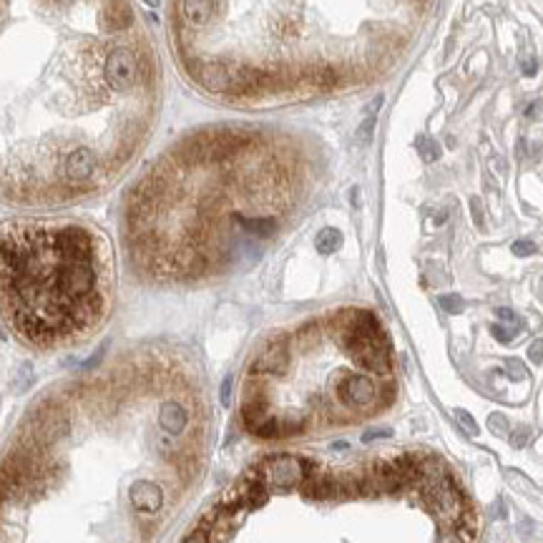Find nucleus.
Returning a JSON list of instances; mask_svg holds the SVG:
<instances>
[{"mask_svg":"<svg viewBox=\"0 0 543 543\" xmlns=\"http://www.w3.org/2000/svg\"><path fill=\"white\" fill-rule=\"evenodd\" d=\"M111 255L81 221H11L0 226V310L35 347L88 337L111 305Z\"/></svg>","mask_w":543,"mask_h":543,"instance_id":"obj_1","label":"nucleus"},{"mask_svg":"<svg viewBox=\"0 0 543 543\" xmlns=\"http://www.w3.org/2000/svg\"><path fill=\"white\" fill-rule=\"evenodd\" d=\"M423 501L430 508V513L436 515L440 523H445V528H455L463 520V515L470 510L460 488L450 481V475L425 483Z\"/></svg>","mask_w":543,"mask_h":543,"instance_id":"obj_2","label":"nucleus"},{"mask_svg":"<svg viewBox=\"0 0 543 543\" xmlns=\"http://www.w3.org/2000/svg\"><path fill=\"white\" fill-rule=\"evenodd\" d=\"M255 470L269 491H289V488H297L315 473L312 465L307 463V460L297 458V455H272L264 463L257 465Z\"/></svg>","mask_w":543,"mask_h":543,"instance_id":"obj_3","label":"nucleus"},{"mask_svg":"<svg viewBox=\"0 0 543 543\" xmlns=\"http://www.w3.org/2000/svg\"><path fill=\"white\" fill-rule=\"evenodd\" d=\"M378 385L373 383V378L368 375H360V373H350V375H342L337 383V397L345 405L350 407H365L375 405L378 402Z\"/></svg>","mask_w":543,"mask_h":543,"instance_id":"obj_4","label":"nucleus"},{"mask_svg":"<svg viewBox=\"0 0 543 543\" xmlns=\"http://www.w3.org/2000/svg\"><path fill=\"white\" fill-rule=\"evenodd\" d=\"M247 510L242 508H232V506L221 503L219 508L211 510L206 518L202 520V531L206 536V543H226L234 536V531L239 528V520Z\"/></svg>","mask_w":543,"mask_h":543,"instance_id":"obj_5","label":"nucleus"},{"mask_svg":"<svg viewBox=\"0 0 543 543\" xmlns=\"http://www.w3.org/2000/svg\"><path fill=\"white\" fill-rule=\"evenodd\" d=\"M292 362V350H289L287 339H272L269 345H264V350L252 360L249 373L257 378H272V375H282Z\"/></svg>","mask_w":543,"mask_h":543,"instance_id":"obj_6","label":"nucleus"},{"mask_svg":"<svg viewBox=\"0 0 543 543\" xmlns=\"http://www.w3.org/2000/svg\"><path fill=\"white\" fill-rule=\"evenodd\" d=\"M131 503H134L139 510H144V513H156V510L161 508V503H164L161 488L153 486V483H148V481L136 483V486L131 488Z\"/></svg>","mask_w":543,"mask_h":543,"instance_id":"obj_7","label":"nucleus"},{"mask_svg":"<svg viewBox=\"0 0 543 543\" xmlns=\"http://www.w3.org/2000/svg\"><path fill=\"white\" fill-rule=\"evenodd\" d=\"M187 407L179 405V402H164L161 405V410H158V423H161V428L166 430V433H171V436H176V433H181V430L187 428Z\"/></svg>","mask_w":543,"mask_h":543,"instance_id":"obj_8","label":"nucleus"},{"mask_svg":"<svg viewBox=\"0 0 543 543\" xmlns=\"http://www.w3.org/2000/svg\"><path fill=\"white\" fill-rule=\"evenodd\" d=\"M339 244H342V237H339L337 229H322V232L317 234V249L322 255H332Z\"/></svg>","mask_w":543,"mask_h":543,"instance_id":"obj_9","label":"nucleus"},{"mask_svg":"<svg viewBox=\"0 0 543 543\" xmlns=\"http://www.w3.org/2000/svg\"><path fill=\"white\" fill-rule=\"evenodd\" d=\"M418 151H420V156L428 161V164H433V161H438V158H440V146H438L433 139H420V141H418Z\"/></svg>","mask_w":543,"mask_h":543,"instance_id":"obj_10","label":"nucleus"},{"mask_svg":"<svg viewBox=\"0 0 543 543\" xmlns=\"http://www.w3.org/2000/svg\"><path fill=\"white\" fill-rule=\"evenodd\" d=\"M440 307L448 312V315H460V312L465 310L463 297H460V294H443V297H440Z\"/></svg>","mask_w":543,"mask_h":543,"instance_id":"obj_11","label":"nucleus"},{"mask_svg":"<svg viewBox=\"0 0 543 543\" xmlns=\"http://www.w3.org/2000/svg\"><path fill=\"white\" fill-rule=\"evenodd\" d=\"M506 375H508L510 380H526L528 378V370H526V365L520 360H506Z\"/></svg>","mask_w":543,"mask_h":543,"instance_id":"obj_12","label":"nucleus"},{"mask_svg":"<svg viewBox=\"0 0 543 543\" xmlns=\"http://www.w3.org/2000/svg\"><path fill=\"white\" fill-rule=\"evenodd\" d=\"M518 329H520V327H503V325H493V327H491V334L498 339V342L508 345L510 339H513L515 334H518Z\"/></svg>","mask_w":543,"mask_h":543,"instance_id":"obj_13","label":"nucleus"},{"mask_svg":"<svg viewBox=\"0 0 543 543\" xmlns=\"http://www.w3.org/2000/svg\"><path fill=\"white\" fill-rule=\"evenodd\" d=\"M510 249H513L515 257H531V255H536L538 252V247L531 242V239H518V242H513V247Z\"/></svg>","mask_w":543,"mask_h":543,"instance_id":"obj_14","label":"nucleus"},{"mask_svg":"<svg viewBox=\"0 0 543 543\" xmlns=\"http://www.w3.org/2000/svg\"><path fill=\"white\" fill-rule=\"evenodd\" d=\"M455 418H458V423L463 425V430H468L470 436H478V433H481V428H478V423H475L470 413H465V410H455Z\"/></svg>","mask_w":543,"mask_h":543,"instance_id":"obj_15","label":"nucleus"},{"mask_svg":"<svg viewBox=\"0 0 543 543\" xmlns=\"http://www.w3.org/2000/svg\"><path fill=\"white\" fill-rule=\"evenodd\" d=\"M528 438H531V430H528L526 425H523V428H518V430L513 433V436H510V443H513L515 448H523V445L528 443Z\"/></svg>","mask_w":543,"mask_h":543,"instance_id":"obj_16","label":"nucleus"},{"mask_svg":"<svg viewBox=\"0 0 543 543\" xmlns=\"http://www.w3.org/2000/svg\"><path fill=\"white\" fill-rule=\"evenodd\" d=\"M496 315L503 320V322H510V325H515V327H520V320H518V315H515L513 310H508V307H498L496 310Z\"/></svg>","mask_w":543,"mask_h":543,"instance_id":"obj_17","label":"nucleus"},{"mask_svg":"<svg viewBox=\"0 0 543 543\" xmlns=\"http://www.w3.org/2000/svg\"><path fill=\"white\" fill-rule=\"evenodd\" d=\"M528 357H531V362L541 365V362H543V339H536V342L528 347Z\"/></svg>","mask_w":543,"mask_h":543,"instance_id":"obj_18","label":"nucleus"},{"mask_svg":"<svg viewBox=\"0 0 543 543\" xmlns=\"http://www.w3.org/2000/svg\"><path fill=\"white\" fill-rule=\"evenodd\" d=\"M438 543H468V541H463V538H460V533L455 531V528H448V531L443 533L440 541H438Z\"/></svg>","mask_w":543,"mask_h":543,"instance_id":"obj_19","label":"nucleus"},{"mask_svg":"<svg viewBox=\"0 0 543 543\" xmlns=\"http://www.w3.org/2000/svg\"><path fill=\"white\" fill-rule=\"evenodd\" d=\"M520 71H523L526 76H536V71H538L536 58H523V61H520Z\"/></svg>","mask_w":543,"mask_h":543,"instance_id":"obj_20","label":"nucleus"},{"mask_svg":"<svg viewBox=\"0 0 543 543\" xmlns=\"http://www.w3.org/2000/svg\"><path fill=\"white\" fill-rule=\"evenodd\" d=\"M470 209H473L475 226H483V211H481V199H470Z\"/></svg>","mask_w":543,"mask_h":543,"instance_id":"obj_21","label":"nucleus"},{"mask_svg":"<svg viewBox=\"0 0 543 543\" xmlns=\"http://www.w3.org/2000/svg\"><path fill=\"white\" fill-rule=\"evenodd\" d=\"M375 438H390V430H368L365 436H362V440H375Z\"/></svg>","mask_w":543,"mask_h":543,"instance_id":"obj_22","label":"nucleus"},{"mask_svg":"<svg viewBox=\"0 0 543 543\" xmlns=\"http://www.w3.org/2000/svg\"><path fill=\"white\" fill-rule=\"evenodd\" d=\"M184 543H206V536H204V531H202V528H197V531H194L192 536H189V538H187V541H184Z\"/></svg>","mask_w":543,"mask_h":543,"instance_id":"obj_23","label":"nucleus"},{"mask_svg":"<svg viewBox=\"0 0 543 543\" xmlns=\"http://www.w3.org/2000/svg\"><path fill=\"white\" fill-rule=\"evenodd\" d=\"M229 390H232V380H224V387H221V400L229 402Z\"/></svg>","mask_w":543,"mask_h":543,"instance_id":"obj_24","label":"nucleus"},{"mask_svg":"<svg viewBox=\"0 0 543 543\" xmlns=\"http://www.w3.org/2000/svg\"><path fill=\"white\" fill-rule=\"evenodd\" d=\"M538 108H541V103H531V106H528L526 108V116H528V119H533V116H536V113H538Z\"/></svg>","mask_w":543,"mask_h":543,"instance_id":"obj_25","label":"nucleus"},{"mask_svg":"<svg viewBox=\"0 0 543 543\" xmlns=\"http://www.w3.org/2000/svg\"><path fill=\"white\" fill-rule=\"evenodd\" d=\"M146 3H156V0H146Z\"/></svg>","mask_w":543,"mask_h":543,"instance_id":"obj_26","label":"nucleus"}]
</instances>
